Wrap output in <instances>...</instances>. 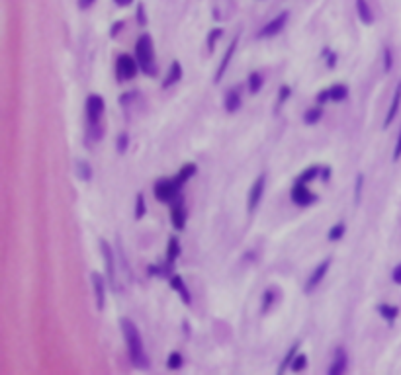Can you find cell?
Wrapping results in <instances>:
<instances>
[{"mask_svg": "<svg viewBox=\"0 0 401 375\" xmlns=\"http://www.w3.org/2000/svg\"><path fill=\"white\" fill-rule=\"evenodd\" d=\"M122 332L123 338H125V344H127V352H129V360L135 367H149V362H147V354L145 348H143V340H141V334L137 331L135 322L131 319H122Z\"/></svg>", "mask_w": 401, "mask_h": 375, "instance_id": "cell-1", "label": "cell"}, {"mask_svg": "<svg viewBox=\"0 0 401 375\" xmlns=\"http://www.w3.org/2000/svg\"><path fill=\"white\" fill-rule=\"evenodd\" d=\"M135 59L139 63L141 73H145L149 77H155V47H153V39H151L149 33H141L137 37V41H135Z\"/></svg>", "mask_w": 401, "mask_h": 375, "instance_id": "cell-2", "label": "cell"}, {"mask_svg": "<svg viewBox=\"0 0 401 375\" xmlns=\"http://www.w3.org/2000/svg\"><path fill=\"white\" fill-rule=\"evenodd\" d=\"M104 100L98 94H90L86 98V120H88V131L94 141H100L104 135Z\"/></svg>", "mask_w": 401, "mask_h": 375, "instance_id": "cell-3", "label": "cell"}, {"mask_svg": "<svg viewBox=\"0 0 401 375\" xmlns=\"http://www.w3.org/2000/svg\"><path fill=\"white\" fill-rule=\"evenodd\" d=\"M180 188H182V184L179 182V178H163L155 184V198L159 201L168 203L179 196Z\"/></svg>", "mask_w": 401, "mask_h": 375, "instance_id": "cell-4", "label": "cell"}, {"mask_svg": "<svg viewBox=\"0 0 401 375\" xmlns=\"http://www.w3.org/2000/svg\"><path fill=\"white\" fill-rule=\"evenodd\" d=\"M102 256H104V264H106V277L110 282L112 289H118V274H116V256L112 250L110 243L106 239H100Z\"/></svg>", "mask_w": 401, "mask_h": 375, "instance_id": "cell-5", "label": "cell"}, {"mask_svg": "<svg viewBox=\"0 0 401 375\" xmlns=\"http://www.w3.org/2000/svg\"><path fill=\"white\" fill-rule=\"evenodd\" d=\"M137 68H139V63L137 59L129 55H120L118 61H116V75H118V80H131L137 75Z\"/></svg>", "mask_w": 401, "mask_h": 375, "instance_id": "cell-6", "label": "cell"}, {"mask_svg": "<svg viewBox=\"0 0 401 375\" xmlns=\"http://www.w3.org/2000/svg\"><path fill=\"white\" fill-rule=\"evenodd\" d=\"M290 198L296 205H301V207L311 205L313 201H317V196H315L313 192H309V188L305 186V184H301V182H296V184H294V188H292V192H290Z\"/></svg>", "mask_w": 401, "mask_h": 375, "instance_id": "cell-7", "label": "cell"}, {"mask_svg": "<svg viewBox=\"0 0 401 375\" xmlns=\"http://www.w3.org/2000/svg\"><path fill=\"white\" fill-rule=\"evenodd\" d=\"M264 184H266V176L260 174V176L255 180V184L251 186V190H249V199H247V209L249 211L256 209L258 201L262 198V192H264Z\"/></svg>", "mask_w": 401, "mask_h": 375, "instance_id": "cell-8", "label": "cell"}, {"mask_svg": "<svg viewBox=\"0 0 401 375\" xmlns=\"http://www.w3.org/2000/svg\"><path fill=\"white\" fill-rule=\"evenodd\" d=\"M329 266H331V260L327 258V260H323L319 266H315V270L311 272V276L307 277V282H305V287H303V291L305 293H311L315 287L321 284V279L325 277V274H327V270H329Z\"/></svg>", "mask_w": 401, "mask_h": 375, "instance_id": "cell-9", "label": "cell"}, {"mask_svg": "<svg viewBox=\"0 0 401 375\" xmlns=\"http://www.w3.org/2000/svg\"><path fill=\"white\" fill-rule=\"evenodd\" d=\"M90 279H92V289H94V299H96V309L104 311V305H106V284H104V277L98 272H92Z\"/></svg>", "mask_w": 401, "mask_h": 375, "instance_id": "cell-10", "label": "cell"}, {"mask_svg": "<svg viewBox=\"0 0 401 375\" xmlns=\"http://www.w3.org/2000/svg\"><path fill=\"white\" fill-rule=\"evenodd\" d=\"M286 22H288V12H282V14H278L274 20H270V22L260 30L258 37H274V35H278V33L284 30Z\"/></svg>", "mask_w": 401, "mask_h": 375, "instance_id": "cell-11", "label": "cell"}, {"mask_svg": "<svg viewBox=\"0 0 401 375\" xmlns=\"http://www.w3.org/2000/svg\"><path fill=\"white\" fill-rule=\"evenodd\" d=\"M237 43H239V35H235V39L229 43V47H227V51H225V55H223L221 59V65H219V68H217V73H215V82H219L223 78V75H225V71H227V66H229V63H231V57H233L235 49H237Z\"/></svg>", "mask_w": 401, "mask_h": 375, "instance_id": "cell-12", "label": "cell"}, {"mask_svg": "<svg viewBox=\"0 0 401 375\" xmlns=\"http://www.w3.org/2000/svg\"><path fill=\"white\" fill-rule=\"evenodd\" d=\"M170 223H172V227H174L176 231H182V229H184V225H186V211H184L182 201H176V203L172 205V209H170Z\"/></svg>", "mask_w": 401, "mask_h": 375, "instance_id": "cell-13", "label": "cell"}, {"mask_svg": "<svg viewBox=\"0 0 401 375\" xmlns=\"http://www.w3.org/2000/svg\"><path fill=\"white\" fill-rule=\"evenodd\" d=\"M401 106V82H397V86H395V92H393V98H391V104H390V110L386 113V120H384V127H390L391 122H393V118L397 115V110H399Z\"/></svg>", "mask_w": 401, "mask_h": 375, "instance_id": "cell-14", "label": "cell"}, {"mask_svg": "<svg viewBox=\"0 0 401 375\" xmlns=\"http://www.w3.org/2000/svg\"><path fill=\"white\" fill-rule=\"evenodd\" d=\"M346 371V352L345 348H337L335 350V360L333 365L329 367V375H339Z\"/></svg>", "mask_w": 401, "mask_h": 375, "instance_id": "cell-15", "label": "cell"}, {"mask_svg": "<svg viewBox=\"0 0 401 375\" xmlns=\"http://www.w3.org/2000/svg\"><path fill=\"white\" fill-rule=\"evenodd\" d=\"M168 284H170V287L174 289V291H179L180 297H182V303L184 305H190L192 303V297H190V291L186 289V286H184V282H182V277L179 276V274H174V276H170V279H168Z\"/></svg>", "mask_w": 401, "mask_h": 375, "instance_id": "cell-16", "label": "cell"}, {"mask_svg": "<svg viewBox=\"0 0 401 375\" xmlns=\"http://www.w3.org/2000/svg\"><path fill=\"white\" fill-rule=\"evenodd\" d=\"M180 78H182V66H180L179 61H172V65L168 68L167 77L163 80V88H170L172 84H176Z\"/></svg>", "mask_w": 401, "mask_h": 375, "instance_id": "cell-17", "label": "cell"}, {"mask_svg": "<svg viewBox=\"0 0 401 375\" xmlns=\"http://www.w3.org/2000/svg\"><path fill=\"white\" fill-rule=\"evenodd\" d=\"M357 12L362 24L370 26V24L374 22V14H372V8H370L368 0H357Z\"/></svg>", "mask_w": 401, "mask_h": 375, "instance_id": "cell-18", "label": "cell"}, {"mask_svg": "<svg viewBox=\"0 0 401 375\" xmlns=\"http://www.w3.org/2000/svg\"><path fill=\"white\" fill-rule=\"evenodd\" d=\"M239 108H241V94L237 90H229L225 94V110L229 113H235Z\"/></svg>", "mask_w": 401, "mask_h": 375, "instance_id": "cell-19", "label": "cell"}, {"mask_svg": "<svg viewBox=\"0 0 401 375\" xmlns=\"http://www.w3.org/2000/svg\"><path fill=\"white\" fill-rule=\"evenodd\" d=\"M180 254V243L176 237H170L168 239V246H167V264L172 266L174 264V260L179 258Z\"/></svg>", "mask_w": 401, "mask_h": 375, "instance_id": "cell-20", "label": "cell"}, {"mask_svg": "<svg viewBox=\"0 0 401 375\" xmlns=\"http://www.w3.org/2000/svg\"><path fill=\"white\" fill-rule=\"evenodd\" d=\"M298 350H300V342H294L292 344V348L288 350V354H286V358L282 360V364H280V367H278V373L282 375L288 367L292 365V362H294V358L298 356Z\"/></svg>", "mask_w": 401, "mask_h": 375, "instance_id": "cell-21", "label": "cell"}, {"mask_svg": "<svg viewBox=\"0 0 401 375\" xmlns=\"http://www.w3.org/2000/svg\"><path fill=\"white\" fill-rule=\"evenodd\" d=\"M321 118H323V108H321V106L309 108V110L303 113V122L307 123V125H315Z\"/></svg>", "mask_w": 401, "mask_h": 375, "instance_id": "cell-22", "label": "cell"}, {"mask_svg": "<svg viewBox=\"0 0 401 375\" xmlns=\"http://www.w3.org/2000/svg\"><path fill=\"white\" fill-rule=\"evenodd\" d=\"M329 92H331V100L333 102H343L348 96V86H345V84H333L329 88Z\"/></svg>", "mask_w": 401, "mask_h": 375, "instance_id": "cell-23", "label": "cell"}, {"mask_svg": "<svg viewBox=\"0 0 401 375\" xmlns=\"http://www.w3.org/2000/svg\"><path fill=\"white\" fill-rule=\"evenodd\" d=\"M378 313L384 317L386 320H395V317H397V313H399V309L397 307H393V305H388V303H382V305H378Z\"/></svg>", "mask_w": 401, "mask_h": 375, "instance_id": "cell-24", "label": "cell"}, {"mask_svg": "<svg viewBox=\"0 0 401 375\" xmlns=\"http://www.w3.org/2000/svg\"><path fill=\"white\" fill-rule=\"evenodd\" d=\"M196 170H198V166L194 165V162H188V165L182 166V168H180V172H179V176H176L180 184H184L186 180H190V178L196 174Z\"/></svg>", "mask_w": 401, "mask_h": 375, "instance_id": "cell-25", "label": "cell"}, {"mask_svg": "<svg viewBox=\"0 0 401 375\" xmlns=\"http://www.w3.org/2000/svg\"><path fill=\"white\" fill-rule=\"evenodd\" d=\"M262 84H264V78L260 73H251V77H249V90H251V94H258V90L262 88Z\"/></svg>", "mask_w": 401, "mask_h": 375, "instance_id": "cell-26", "label": "cell"}, {"mask_svg": "<svg viewBox=\"0 0 401 375\" xmlns=\"http://www.w3.org/2000/svg\"><path fill=\"white\" fill-rule=\"evenodd\" d=\"M77 176L80 180H84V182H90V178H92V168L86 160H78L77 162Z\"/></svg>", "mask_w": 401, "mask_h": 375, "instance_id": "cell-27", "label": "cell"}, {"mask_svg": "<svg viewBox=\"0 0 401 375\" xmlns=\"http://www.w3.org/2000/svg\"><path fill=\"white\" fill-rule=\"evenodd\" d=\"M319 176V166H309V168H305L303 172L300 174V178H298V182H301V184H307V182H311L313 178Z\"/></svg>", "mask_w": 401, "mask_h": 375, "instance_id": "cell-28", "label": "cell"}, {"mask_svg": "<svg viewBox=\"0 0 401 375\" xmlns=\"http://www.w3.org/2000/svg\"><path fill=\"white\" fill-rule=\"evenodd\" d=\"M276 301V291L274 289H266L262 295V313H268L272 309V303Z\"/></svg>", "mask_w": 401, "mask_h": 375, "instance_id": "cell-29", "label": "cell"}, {"mask_svg": "<svg viewBox=\"0 0 401 375\" xmlns=\"http://www.w3.org/2000/svg\"><path fill=\"white\" fill-rule=\"evenodd\" d=\"M345 231H346V227H345V223L341 221V223H337L335 227H331V231H329V241H341L343 239V235H345Z\"/></svg>", "mask_w": 401, "mask_h": 375, "instance_id": "cell-30", "label": "cell"}, {"mask_svg": "<svg viewBox=\"0 0 401 375\" xmlns=\"http://www.w3.org/2000/svg\"><path fill=\"white\" fill-rule=\"evenodd\" d=\"M145 198H143V194H137V198H135V219H143V215H145Z\"/></svg>", "mask_w": 401, "mask_h": 375, "instance_id": "cell-31", "label": "cell"}, {"mask_svg": "<svg viewBox=\"0 0 401 375\" xmlns=\"http://www.w3.org/2000/svg\"><path fill=\"white\" fill-rule=\"evenodd\" d=\"M221 33H223L221 28H213L212 32H210V35H208V51H210V53H213L215 43H217V39L221 37Z\"/></svg>", "mask_w": 401, "mask_h": 375, "instance_id": "cell-32", "label": "cell"}, {"mask_svg": "<svg viewBox=\"0 0 401 375\" xmlns=\"http://www.w3.org/2000/svg\"><path fill=\"white\" fill-rule=\"evenodd\" d=\"M305 365H307V356L305 354H298L296 358H294V362H292V371H301V369H305Z\"/></svg>", "mask_w": 401, "mask_h": 375, "instance_id": "cell-33", "label": "cell"}, {"mask_svg": "<svg viewBox=\"0 0 401 375\" xmlns=\"http://www.w3.org/2000/svg\"><path fill=\"white\" fill-rule=\"evenodd\" d=\"M167 367L168 369H180V367H182V356H180L179 352L170 354L167 360Z\"/></svg>", "mask_w": 401, "mask_h": 375, "instance_id": "cell-34", "label": "cell"}, {"mask_svg": "<svg viewBox=\"0 0 401 375\" xmlns=\"http://www.w3.org/2000/svg\"><path fill=\"white\" fill-rule=\"evenodd\" d=\"M116 145H118V153L123 155V153L127 151V145H129V135H127L125 131L120 133V135H118V143Z\"/></svg>", "mask_w": 401, "mask_h": 375, "instance_id": "cell-35", "label": "cell"}, {"mask_svg": "<svg viewBox=\"0 0 401 375\" xmlns=\"http://www.w3.org/2000/svg\"><path fill=\"white\" fill-rule=\"evenodd\" d=\"M391 66H393V55H391L390 47H386V49H384V71L390 73Z\"/></svg>", "mask_w": 401, "mask_h": 375, "instance_id": "cell-36", "label": "cell"}, {"mask_svg": "<svg viewBox=\"0 0 401 375\" xmlns=\"http://www.w3.org/2000/svg\"><path fill=\"white\" fill-rule=\"evenodd\" d=\"M290 92H292V88L288 86V84H284V86H280V90H278V102H276V108H278L280 104H284L286 100L290 98Z\"/></svg>", "mask_w": 401, "mask_h": 375, "instance_id": "cell-37", "label": "cell"}, {"mask_svg": "<svg viewBox=\"0 0 401 375\" xmlns=\"http://www.w3.org/2000/svg\"><path fill=\"white\" fill-rule=\"evenodd\" d=\"M362 184H364V176L358 174L357 176V186H354V203H360V196H362Z\"/></svg>", "mask_w": 401, "mask_h": 375, "instance_id": "cell-38", "label": "cell"}, {"mask_svg": "<svg viewBox=\"0 0 401 375\" xmlns=\"http://www.w3.org/2000/svg\"><path fill=\"white\" fill-rule=\"evenodd\" d=\"M137 22H139V26H145V24H147L145 6H143V4H139V6H137Z\"/></svg>", "mask_w": 401, "mask_h": 375, "instance_id": "cell-39", "label": "cell"}, {"mask_svg": "<svg viewBox=\"0 0 401 375\" xmlns=\"http://www.w3.org/2000/svg\"><path fill=\"white\" fill-rule=\"evenodd\" d=\"M399 158H401V129L397 133V143H395V149H393V160L397 162Z\"/></svg>", "mask_w": 401, "mask_h": 375, "instance_id": "cell-40", "label": "cell"}, {"mask_svg": "<svg viewBox=\"0 0 401 375\" xmlns=\"http://www.w3.org/2000/svg\"><path fill=\"white\" fill-rule=\"evenodd\" d=\"M329 100H331V92H329V90H321L319 96H317V102H319V104H325V102H329Z\"/></svg>", "mask_w": 401, "mask_h": 375, "instance_id": "cell-41", "label": "cell"}, {"mask_svg": "<svg viewBox=\"0 0 401 375\" xmlns=\"http://www.w3.org/2000/svg\"><path fill=\"white\" fill-rule=\"evenodd\" d=\"M391 279H393L395 284H399V286H401V264L395 266V270L391 272Z\"/></svg>", "mask_w": 401, "mask_h": 375, "instance_id": "cell-42", "label": "cell"}, {"mask_svg": "<svg viewBox=\"0 0 401 375\" xmlns=\"http://www.w3.org/2000/svg\"><path fill=\"white\" fill-rule=\"evenodd\" d=\"M123 26H125L123 22H116V24H114V26H112V30H110L112 37H118V33H120V30H122Z\"/></svg>", "mask_w": 401, "mask_h": 375, "instance_id": "cell-43", "label": "cell"}, {"mask_svg": "<svg viewBox=\"0 0 401 375\" xmlns=\"http://www.w3.org/2000/svg\"><path fill=\"white\" fill-rule=\"evenodd\" d=\"M325 53H327V66H331V68H333L335 61H337V55H335L333 51H325Z\"/></svg>", "mask_w": 401, "mask_h": 375, "instance_id": "cell-44", "label": "cell"}, {"mask_svg": "<svg viewBox=\"0 0 401 375\" xmlns=\"http://www.w3.org/2000/svg\"><path fill=\"white\" fill-rule=\"evenodd\" d=\"M94 4V0H78V8L80 10H86V8H90Z\"/></svg>", "mask_w": 401, "mask_h": 375, "instance_id": "cell-45", "label": "cell"}, {"mask_svg": "<svg viewBox=\"0 0 401 375\" xmlns=\"http://www.w3.org/2000/svg\"><path fill=\"white\" fill-rule=\"evenodd\" d=\"M321 178H323V182H327V180L331 178V168H323V170H321Z\"/></svg>", "mask_w": 401, "mask_h": 375, "instance_id": "cell-46", "label": "cell"}, {"mask_svg": "<svg viewBox=\"0 0 401 375\" xmlns=\"http://www.w3.org/2000/svg\"><path fill=\"white\" fill-rule=\"evenodd\" d=\"M114 2H116L118 6H129V4L133 2V0H114Z\"/></svg>", "mask_w": 401, "mask_h": 375, "instance_id": "cell-47", "label": "cell"}]
</instances>
